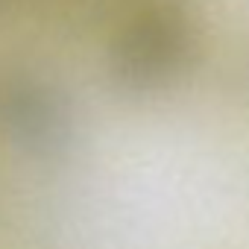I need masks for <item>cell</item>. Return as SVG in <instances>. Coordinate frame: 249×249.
<instances>
[{"label": "cell", "instance_id": "cell-1", "mask_svg": "<svg viewBox=\"0 0 249 249\" xmlns=\"http://www.w3.org/2000/svg\"><path fill=\"white\" fill-rule=\"evenodd\" d=\"M185 53V27L176 24L170 15H153L138 24V30L126 38L120 50L123 59V79H135L138 85H153L176 71Z\"/></svg>", "mask_w": 249, "mask_h": 249}]
</instances>
